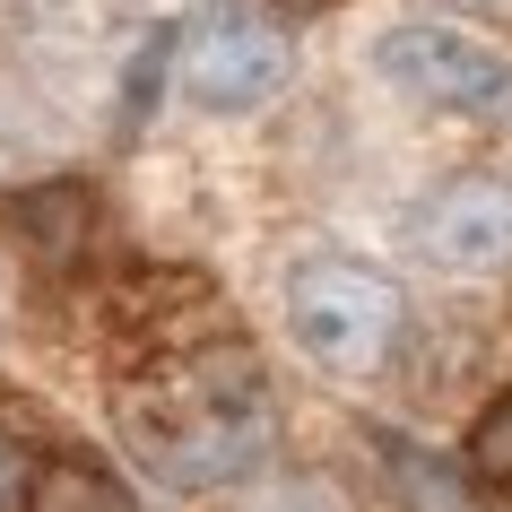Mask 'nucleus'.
I'll list each match as a JSON object with an SVG mask.
<instances>
[{
    "instance_id": "obj_9",
    "label": "nucleus",
    "mask_w": 512,
    "mask_h": 512,
    "mask_svg": "<svg viewBox=\"0 0 512 512\" xmlns=\"http://www.w3.org/2000/svg\"><path fill=\"white\" fill-rule=\"evenodd\" d=\"M44 469H53V460L27 443V426H9V417H0V512H35Z\"/></svg>"
},
{
    "instance_id": "obj_6",
    "label": "nucleus",
    "mask_w": 512,
    "mask_h": 512,
    "mask_svg": "<svg viewBox=\"0 0 512 512\" xmlns=\"http://www.w3.org/2000/svg\"><path fill=\"white\" fill-rule=\"evenodd\" d=\"M226 512H356V504H348V486L322 478V469H278V478L235 486Z\"/></svg>"
},
{
    "instance_id": "obj_11",
    "label": "nucleus",
    "mask_w": 512,
    "mask_h": 512,
    "mask_svg": "<svg viewBox=\"0 0 512 512\" xmlns=\"http://www.w3.org/2000/svg\"><path fill=\"white\" fill-rule=\"evenodd\" d=\"M287 18H322V9H339V0H278Z\"/></svg>"
},
{
    "instance_id": "obj_7",
    "label": "nucleus",
    "mask_w": 512,
    "mask_h": 512,
    "mask_svg": "<svg viewBox=\"0 0 512 512\" xmlns=\"http://www.w3.org/2000/svg\"><path fill=\"white\" fill-rule=\"evenodd\" d=\"M35 512H131V495H122V478L96 469V460H53L44 486H35Z\"/></svg>"
},
{
    "instance_id": "obj_1",
    "label": "nucleus",
    "mask_w": 512,
    "mask_h": 512,
    "mask_svg": "<svg viewBox=\"0 0 512 512\" xmlns=\"http://www.w3.org/2000/svg\"><path fill=\"white\" fill-rule=\"evenodd\" d=\"M113 426L157 486H183V495L226 486L235 495L278 452V391L252 339H235V330H200V339L157 330V348L113 382Z\"/></svg>"
},
{
    "instance_id": "obj_10",
    "label": "nucleus",
    "mask_w": 512,
    "mask_h": 512,
    "mask_svg": "<svg viewBox=\"0 0 512 512\" xmlns=\"http://www.w3.org/2000/svg\"><path fill=\"white\" fill-rule=\"evenodd\" d=\"M382 452L400 460V486H408V495H417V512H460V486L443 478V460L408 452V443H382Z\"/></svg>"
},
{
    "instance_id": "obj_5",
    "label": "nucleus",
    "mask_w": 512,
    "mask_h": 512,
    "mask_svg": "<svg viewBox=\"0 0 512 512\" xmlns=\"http://www.w3.org/2000/svg\"><path fill=\"white\" fill-rule=\"evenodd\" d=\"M408 243L434 270H512V174H452L426 191V209L408 217Z\"/></svg>"
},
{
    "instance_id": "obj_12",
    "label": "nucleus",
    "mask_w": 512,
    "mask_h": 512,
    "mask_svg": "<svg viewBox=\"0 0 512 512\" xmlns=\"http://www.w3.org/2000/svg\"><path fill=\"white\" fill-rule=\"evenodd\" d=\"M460 9H486V0H460Z\"/></svg>"
},
{
    "instance_id": "obj_3",
    "label": "nucleus",
    "mask_w": 512,
    "mask_h": 512,
    "mask_svg": "<svg viewBox=\"0 0 512 512\" xmlns=\"http://www.w3.org/2000/svg\"><path fill=\"white\" fill-rule=\"evenodd\" d=\"M296 79V18L278 0H209L183 27V96L200 113H252Z\"/></svg>"
},
{
    "instance_id": "obj_8",
    "label": "nucleus",
    "mask_w": 512,
    "mask_h": 512,
    "mask_svg": "<svg viewBox=\"0 0 512 512\" xmlns=\"http://www.w3.org/2000/svg\"><path fill=\"white\" fill-rule=\"evenodd\" d=\"M469 478L512 486V382L478 408V426H469Z\"/></svg>"
},
{
    "instance_id": "obj_2",
    "label": "nucleus",
    "mask_w": 512,
    "mask_h": 512,
    "mask_svg": "<svg viewBox=\"0 0 512 512\" xmlns=\"http://www.w3.org/2000/svg\"><path fill=\"white\" fill-rule=\"evenodd\" d=\"M287 330L296 348L339 382H374L391 374V356L408 339V296L400 278L374 270V261H348V252H313L287 278Z\"/></svg>"
},
{
    "instance_id": "obj_4",
    "label": "nucleus",
    "mask_w": 512,
    "mask_h": 512,
    "mask_svg": "<svg viewBox=\"0 0 512 512\" xmlns=\"http://www.w3.org/2000/svg\"><path fill=\"white\" fill-rule=\"evenodd\" d=\"M374 61H382V79L400 87L408 105L512 131V61L495 53V44H478V35L434 27V18H408V27H391L374 44Z\"/></svg>"
}]
</instances>
